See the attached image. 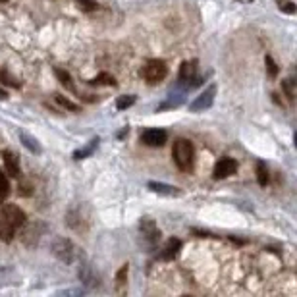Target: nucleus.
Segmentation results:
<instances>
[{
    "mask_svg": "<svg viewBox=\"0 0 297 297\" xmlns=\"http://www.w3.org/2000/svg\"><path fill=\"white\" fill-rule=\"evenodd\" d=\"M197 79V60L184 62L180 70V81H195ZM199 83V81H195Z\"/></svg>",
    "mask_w": 297,
    "mask_h": 297,
    "instance_id": "f8f14e48",
    "label": "nucleus"
},
{
    "mask_svg": "<svg viewBox=\"0 0 297 297\" xmlns=\"http://www.w3.org/2000/svg\"><path fill=\"white\" fill-rule=\"evenodd\" d=\"M128 270H130V266L124 264V266L116 272V288H124V286H126V282H128Z\"/></svg>",
    "mask_w": 297,
    "mask_h": 297,
    "instance_id": "a211bd4d",
    "label": "nucleus"
},
{
    "mask_svg": "<svg viewBox=\"0 0 297 297\" xmlns=\"http://www.w3.org/2000/svg\"><path fill=\"white\" fill-rule=\"evenodd\" d=\"M180 249H182V241L176 240V238H172V240L166 241V245H164L162 251H160V259H162V260H172V259L178 257Z\"/></svg>",
    "mask_w": 297,
    "mask_h": 297,
    "instance_id": "9d476101",
    "label": "nucleus"
},
{
    "mask_svg": "<svg viewBox=\"0 0 297 297\" xmlns=\"http://www.w3.org/2000/svg\"><path fill=\"white\" fill-rule=\"evenodd\" d=\"M77 6H79V10H83V12H95V10L99 8V4H97L95 0H77Z\"/></svg>",
    "mask_w": 297,
    "mask_h": 297,
    "instance_id": "5701e85b",
    "label": "nucleus"
},
{
    "mask_svg": "<svg viewBox=\"0 0 297 297\" xmlns=\"http://www.w3.org/2000/svg\"><path fill=\"white\" fill-rule=\"evenodd\" d=\"M133 102H135V97H133V95L120 97V99L116 100V108H118V110H126V108H130Z\"/></svg>",
    "mask_w": 297,
    "mask_h": 297,
    "instance_id": "4be33fe9",
    "label": "nucleus"
},
{
    "mask_svg": "<svg viewBox=\"0 0 297 297\" xmlns=\"http://www.w3.org/2000/svg\"><path fill=\"white\" fill-rule=\"evenodd\" d=\"M168 75V66L164 60H148L143 68V77L148 83H158Z\"/></svg>",
    "mask_w": 297,
    "mask_h": 297,
    "instance_id": "7ed1b4c3",
    "label": "nucleus"
},
{
    "mask_svg": "<svg viewBox=\"0 0 297 297\" xmlns=\"http://www.w3.org/2000/svg\"><path fill=\"white\" fill-rule=\"evenodd\" d=\"M19 193H21V195H25V197H27V195H31L29 186H27V184H21V186H19Z\"/></svg>",
    "mask_w": 297,
    "mask_h": 297,
    "instance_id": "bb28decb",
    "label": "nucleus"
},
{
    "mask_svg": "<svg viewBox=\"0 0 297 297\" xmlns=\"http://www.w3.org/2000/svg\"><path fill=\"white\" fill-rule=\"evenodd\" d=\"M0 83H4L8 87H19V81L16 77H12L8 72H2V70H0Z\"/></svg>",
    "mask_w": 297,
    "mask_h": 297,
    "instance_id": "412c9836",
    "label": "nucleus"
},
{
    "mask_svg": "<svg viewBox=\"0 0 297 297\" xmlns=\"http://www.w3.org/2000/svg\"><path fill=\"white\" fill-rule=\"evenodd\" d=\"M97 143H99V139H93V141L89 143V147L81 148V150H75V152H74V158H75V160H81V158H85L87 154H91V152H93V148L97 147Z\"/></svg>",
    "mask_w": 297,
    "mask_h": 297,
    "instance_id": "6ab92c4d",
    "label": "nucleus"
},
{
    "mask_svg": "<svg viewBox=\"0 0 297 297\" xmlns=\"http://www.w3.org/2000/svg\"><path fill=\"white\" fill-rule=\"evenodd\" d=\"M10 195V182L6 178V174L0 170V203H4Z\"/></svg>",
    "mask_w": 297,
    "mask_h": 297,
    "instance_id": "2eb2a0df",
    "label": "nucleus"
},
{
    "mask_svg": "<svg viewBox=\"0 0 297 297\" xmlns=\"http://www.w3.org/2000/svg\"><path fill=\"white\" fill-rule=\"evenodd\" d=\"M282 87H284V91H286V95H288V99H294V79H286V81H282Z\"/></svg>",
    "mask_w": 297,
    "mask_h": 297,
    "instance_id": "a878e982",
    "label": "nucleus"
},
{
    "mask_svg": "<svg viewBox=\"0 0 297 297\" xmlns=\"http://www.w3.org/2000/svg\"><path fill=\"white\" fill-rule=\"evenodd\" d=\"M54 255L64 262H72L75 259V255H77V249L70 240H58L54 243Z\"/></svg>",
    "mask_w": 297,
    "mask_h": 297,
    "instance_id": "39448f33",
    "label": "nucleus"
},
{
    "mask_svg": "<svg viewBox=\"0 0 297 297\" xmlns=\"http://www.w3.org/2000/svg\"><path fill=\"white\" fill-rule=\"evenodd\" d=\"M172 158L180 170H191L193 158H195V148L193 143L187 139H178L172 148Z\"/></svg>",
    "mask_w": 297,
    "mask_h": 297,
    "instance_id": "f03ea898",
    "label": "nucleus"
},
{
    "mask_svg": "<svg viewBox=\"0 0 297 297\" xmlns=\"http://www.w3.org/2000/svg\"><path fill=\"white\" fill-rule=\"evenodd\" d=\"M168 139V133L164 130H147L141 133V143L147 147H162Z\"/></svg>",
    "mask_w": 297,
    "mask_h": 297,
    "instance_id": "6e6552de",
    "label": "nucleus"
},
{
    "mask_svg": "<svg viewBox=\"0 0 297 297\" xmlns=\"http://www.w3.org/2000/svg\"><path fill=\"white\" fill-rule=\"evenodd\" d=\"M257 180H259V184L262 187L268 184V170H266V164L264 162H259L257 164Z\"/></svg>",
    "mask_w": 297,
    "mask_h": 297,
    "instance_id": "dca6fc26",
    "label": "nucleus"
},
{
    "mask_svg": "<svg viewBox=\"0 0 297 297\" xmlns=\"http://www.w3.org/2000/svg\"><path fill=\"white\" fill-rule=\"evenodd\" d=\"M19 139H21V143L25 145V147L29 148L31 152H35V154H41V145H39V141L35 139V137H31L29 133H25V131H19Z\"/></svg>",
    "mask_w": 297,
    "mask_h": 297,
    "instance_id": "ddd939ff",
    "label": "nucleus"
},
{
    "mask_svg": "<svg viewBox=\"0 0 297 297\" xmlns=\"http://www.w3.org/2000/svg\"><path fill=\"white\" fill-rule=\"evenodd\" d=\"M54 99H56V102H58L60 106H64V108H68V110H72V112H77V110H79V106H77V104H74L72 100H68L66 97L58 95V93L54 95Z\"/></svg>",
    "mask_w": 297,
    "mask_h": 297,
    "instance_id": "aec40b11",
    "label": "nucleus"
},
{
    "mask_svg": "<svg viewBox=\"0 0 297 297\" xmlns=\"http://www.w3.org/2000/svg\"><path fill=\"white\" fill-rule=\"evenodd\" d=\"M278 8L286 14H296V6L292 0H278Z\"/></svg>",
    "mask_w": 297,
    "mask_h": 297,
    "instance_id": "393cba45",
    "label": "nucleus"
},
{
    "mask_svg": "<svg viewBox=\"0 0 297 297\" xmlns=\"http://www.w3.org/2000/svg\"><path fill=\"white\" fill-rule=\"evenodd\" d=\"M89 83L91 85H116V79L112 75H108V74H100L97 77H93Z\"/></svg>",
    "mask_w": 297,
    "mask_h": 297,
    "instance_id": "f3484780",
    "label": "nucleus"
},
{
    "mask_svg": "<svg viewBox=\"0 0 297 297\" xmlns=\"http://www.w3.org/2000/svg\"><path fill=\"white\" fill-rule=\"evenodd\" d=\"M148 189L152 193H158V195H168V197H178L182 195V191L174 186H166V184H160V182H148Z\"/></svg>",
    "mask_w": 297,
    "mask_h": 297,
    "instance_id": "9b49d317",
    "label": "nucleus"
},
{
    "mask_svg": "<svg viewBox=\"0 0 297 297\" xmlns=\"http://www.w3.org/2000/svg\"><path fill=\"white\" fill-rule=\"evenodd\" d=\"M214 95H216V85L206 87V89L199 95L197 99L189 104V110H191V112H201V110L212 106V102H214Z\"/></svg>",
    "mask_w": 297,
    "mask_h": 297,
    "instance_id": "0eeeda50",
    "label": "nucleus"
},
{
    "mask_svg": "<svg viewBox=\"0 0 297 297\" xmlns=\"http://www.w3.org/2000/svg\"><path fill=\"white\" fill-rule=\"evenodd\" d=\"M264 64H266L268 75H270V77H276V75H278V66H276V62L272 60V56H266V58H264Z\"/></svg>",
    "mask_w": 297,
    "mask_h": 297,
    "instance_id": "b1692460",
    "label": "nucleus"
},
{
    "mask_svg": "<svg viewBox=\"0 0 297 297\" xmlns=\"http://www.w3.org/2000/svg\"><path fill=\"white\" fill-rule=\"evenodd\" d=\"M0 2H6V0H0Z\"/></svg>",
    "mask_w": 297,
    "mask_h": 297,
    "instance_id": "c85d7f7f",
    "label": "nucleus"
},
{
    "mask_svg": "<svg viewBox=\"0 0 297 297\" xmlns=\"http://www.w3.org/2000/svg\"><path fill=\"white\" fill-rule=\"evenodd\" d=\"M25 212L16 204H4L0 208V240L10 243L16 236V230L25 224Z\"/></svg>",
    "mask_w": 297,
    "mask_h": 297,
    "instance_id": "f257e3e1",
    "label": "nucleus"
},
{
    "mask_svg": "<svg viewBox=\"0 0 297 297\" xmlns=\"http://www.w3.org/2000/svg\"><path fill=\"white\" fill-rule=\"evenodd\" d=\"M54 75L58 77V81L68 89V91H75V87H74V81H72V75L66 72V70H60V68H56L54 70Z\"/></svg>",
    "mask_w": 297,
    "mask_h": 297,
    "instance_id": "4468645a",
    "label": "nucleus"
},
{
    "mask_svg": "<svg viewBox=\"0 0 297 297\" xmlns=\"http://www.w3.org/2000/svg\"><path fill=\"white\" fill-rule=\"evenodd\" d=\"M139 230H141L143 240H147V243L150 245V247H154V245L158 243V240H160V230L156 228L154 220H150V218H143L141 224H139Z\"/></svg>",
    "mask_w": 297,
    "mask_h": 297,
    "instance_id": "423d86ee",
    "label": "nucleus"
},
{
    "mask_svg": "<svg viewBox=\"0 0 297 297\" xmlns=\"http://www.w3.org/2000/svg\"><path fill=\"white\" fill-rule=\"evenodd\" d=\"M0 156H2V160H4L6 174L12 176V178H19V176H21V170H19V158H18L12 150H2Z\"/></svg>",
    "mask_w": 297,
    "mask_h": 297,
    "instance_id": "1a4fd4ad",
    "label": "nucleus"
},
{
    "mask_svg": "<svg viewBox=\"0 0 297 297\" xmlns=\"http://www.w3.org/2000/svg\"><path fill=\"white\" fill-rule=\"evenodd\" d=\"M236 170H238V162L234 158L226 156V158H220L214 164L212 174H214V180H224V178H230L232 174H236Z\"/></svg>",
    "mask_w": 297,
    "mask_h": 297,
    "instance_id": "20e7f679",
    "label": "nucleus"
},
{
    "mask_svg": "<svg viewBox=\"0 0 297 297\" xmlns=\"http://www.w3.org/2000/svg\"><path fill=\"white\" fill-rule=\"evenodd\" d=\"M6 97H8V95H6V91L0 87V99H6Z\"/></svg>",
    "mask_w": 297,
    "mask_h": 297,
    "instance_id": "cd10ccee",
    "label": "nucleus"
}]
</instances>
